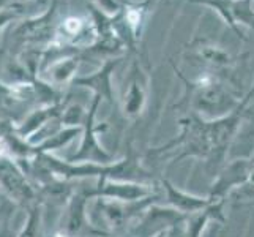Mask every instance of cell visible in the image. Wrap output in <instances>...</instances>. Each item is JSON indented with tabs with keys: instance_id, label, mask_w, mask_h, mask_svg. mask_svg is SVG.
<instances>
[{
	"instance_id": "obj_3",
	"label": "cell",
	"mask_w": 254,
	"mask_h": 237,
	"mask_svg": "<svg viewBox=\"0 0 254 237\" xmlns=\"http://www.w3.org/2000/svg\"><path fill=\"white\" fill-rule=\"evenodd\" d=\"M148 193H150V190L141 185V183L120 179H98L92 190H85V195L89 199L104 198L122 201V203H137V201L148 196Z\"/></svg>"
},
{
	"instance_id": "obj_1",
	"label": "cell",
	"mask_w": 254,
	"mask_h": 237,
	"mask_svg": "<svg viewBox=\"0 0 254 237\" xmlns=\"http://www.w3.org/2000/svg\"><path fill=\"white\" fill-rule=\"evenodd\" d=\"M37 164L41 166L52 177L59 182H69L73 179H87L95 177L98 179H120L127 180V174L131 171V161L128 158L114 161L111 164H100V163H71L68 160H60L52 154H37L33 157Z\"/></svg>"
},
{
	"instance_id": "obj_8",
	"label": "cell",
	"mask_w": 254,
	"mask_h": 237,
	"mask_svg": "<svg viewBox=\"0 0 254 237\" xmlns=\"http://www.w3.org/2000/svg\"><path fill=\"white\" fill-rule=\"evenodd\" d=\"M40 226H41V210L37 204L29 206V215L27 220L24 222L22 230L17 234V237H38L40 236Z\"/></svg>"
},
{
	"instance_id": "obj_2",
	"label": "cell",
	"mask_w": 254,
	"mask_h": 237,
	"mask_svg": "<svg viewBox=\"0 0 254 237\" xmlns=\"http://www.w3.org/2000/svg\"><path fill=\"white\" fill-rule=\"evenodd\" d=\"M0 188L16 203L24 206H30L37 199V191L25 177L19 161L8 155H0Z\"/></svg>"
},
{
	"instance_id": "obj_6",
	"label": "cell",
	"mask_w": 254,
	"mask_h": 237,
	"mask_svg": "<svg viewBox=\"0 0 254 237\" xmlns=\"http://www.w3.org/2000/svg\"><path fill=\"white\" fill-rule=\"evenodd\" d=\"M95 209L100 214L103 225L112 233L127 230V225L137 210L133 203H122V201L104 198H96Z\"/></svg>"
},
{
	"instance_id": "obj_7",
	"label": "cell",
	"mask_w": 254,
	"mask_h": 237,
	"mask_svg": "<svg viewBox=\"0 0 254 237\" xmlns=\"http://www.w3.org/2000/svg\"><path fill=\"white\" fill-rule=\"evenodd\" d=\"M79 133H81L79 127H69V128H65V130H60V131H57L56 135H52L51 138H48L46 141H43L40 146H35L33 147L35 155H37V154H52V152H56V151H59V149H62L64 146L71 143Z\"/></svg>"
},
{
	"instance_id": "obj_5",
	"label": "cell",
	"mask_w": 254,
	"mask_h": 237,
	"mask_svg": "<svg viewBox=\"0 0 254 237\" xmlns=\"http://www.w3.org/2000/svg\"><path fill=\"white\" fill-rule=\"evenodd\" d=\"M93 116H95V108L89 114L85 122V130L82 136V143L79 149L68 158V161L71 163H100V164H111L114 160V155L109 154L106 149H103V146L96 139V130L93 127Z\"/></svg>"
},
{
	"instance_id": "obj_4",
	"label": "cell",
	"mask_w": 254,
	"mask_h": 237,
	"mask_svg": "<svg viewBox=\"0 0 254 237\" xmlns=\"http://www.w3.org/2000/svg\"><path fill=\"white\" fill-rule=\"evenodd\" d=\"M87 198L85 191L74 193L69 198L66 209L62 217V226H60V233H64L68 237H76L82 233H96L103 234L101 231L95 230L93 225L89 223V214H87Z\"/></svg>"
}]
</instances>
